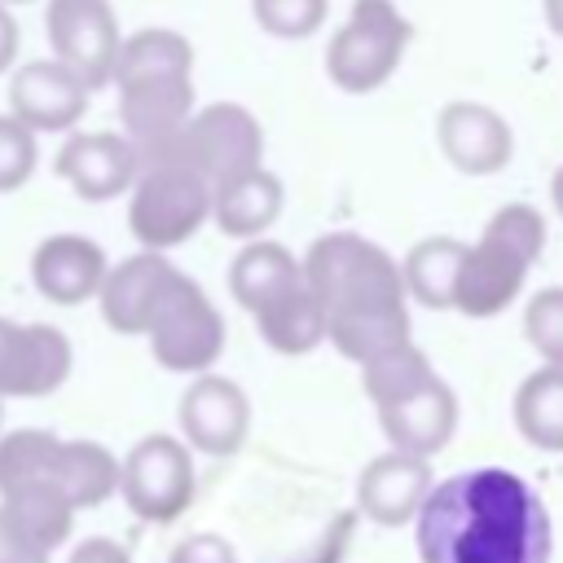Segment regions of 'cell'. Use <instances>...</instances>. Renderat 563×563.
I'll list each match as a JSON object with an SVG mask.
<instances>
[{
  "label": "cell",
  "instance_id": "1",
  "mask_svg": "<svg viewBox=\"0 0 563 563\" xmlns=\"http://www.w3.org/2000/svg\"><path fill=\"white\" fill-rule=\"evenodd\" d=\"M413 528L422 563H550L554 541L541 493L506 466H479L435 484Z\"/></svg>",
  "mask_w": 563,
  "mask_h": 563
},
{
  "label": "cell",
  "instance_id": "2",
  "mask_svg": "<svg viewBox=\"0 0 563 563\" xmlns=\"http://www.w3.org/2000/svg\"><path fill=\"white\" fill-rule=\"evenodd\" d=\"M303 286L325 312V339L347 361H369L409 339L400 264L356 233H325L303 255Z\"/></svg>",
  "mask_w": 563,
  "mask_h": 563
},
{
  "label": "cell",
  "instance_id": "3",
  "mask_svg": "<svg viewBox=\"0 0 563 563\" xmlns=\"http://www.w3.org/2000/svg\"><path fill=\"white\" fill-rule=\"evenodd\" d=\"M110 84L136 158L158 150L194 114V44L172 26H141L119 44Z\"/></svg>",
  "mask_w": 563,
  "mask_h": 563
},
{
  "label": "cell",
  "instance_id": "4",
  "mask_svg": "<svg viewBox=\"0 0 563 563\" xmlns=\"http://www.w3.org/2000/svg\"><path fill=\"white\" fill-rule=\"evenodd\" d=\"M541 251H545L541 211L528 202H506L484 224L479 242L462 251V268L453 282V308L466 317L506 312L519 299L528 268L541 260Z\"/></svg>",
  "mask_w": 563,
  "mask_h": 563
},
{
  "label": "cell",
  "instance_id": "5",
  "mask_svg": "<svg viewBox=\"0 0 563 563\" xmlns=\"http://www.w3.org/2000/svg\"><path fill=\"white\" fill-rule=\"evenodd\" d=\"M62 435L18 427L0 435V510L40 545L57 550L75 528V506L62 484Z\"/></svg>",
  "mask_w": 563,
  "mask_h": 563
},
{
  "label": "cell",
  "instance_id": "6",
  "mask_svg": "<svg viewBox=\"0 0 563 563\" xmlns=\"http://www.w3.org/2000/svg\"><path fill=\"white\" fill-rule=\"evenodd\" d=\"M158 158L185 163L207 185H220V180H229L238 172L260 167V158H264V132H260V123H255V114L246 106L216 101V106L194 110L158 150L141 154V163H158Z\"/></svg>",
  "mask_w": 563,
  "mask_h": 563
},
{
  "label": "cell",
  "instance_id": "7",
  "mask_svg": "<svg viewBox=\"0 0 563 563\" xmlns=\"http://www.w3.org/2000/svg\"><path fill=\"white\" fill-rule=\"evenodd\" d=\"M211 216V185L172 158L141 163L128 202V229L145 251H172L189 242Z\"/></svg>",
  "mask_w": 563,
  "mask_h": 563
},
{
  "label": "cell",
  "instance_id": "8",
  "mask_svg": "<svg viewBox=\"0 0 563 563\" xmlns=\"http://www.w3.org/2000/svg\"><path fill=\"white\" fill-rule=\"evenodd\" d=\"M409 40L413 26L391 0H356L325 48V70L343 92H374L396 75Z\"/></svg>",
  "mask_w": 563,
  "mask_h": 563
},
{
  "label": "cell",
  "instance_id": "9",
  "mask_svg": "<svg viewBox=\"0 0 563 563\" xmlns=\"http://www.w3.org/2000/svg\"><path fill=\"white\" fill-rule=\"evenodd\" d=\"M145 339L163 369L202 374L224 352V317L194 277L176 273V282L167 286V295L158 299V308L145 325Z\"/></svg>",
  "mask_w": 563,
  "mask_h": 563
},
{
  "label": "cell",
  "instance_id": "10",
  "mask_svg": "<svg viewBox=\"0 0 563 563\" xmlns=\"http://www.w3.org/2000/svg\"><path fill=\"white\" fill-rule=\"evenodd\" d=\"M119 493L145 523H172L194 501V457L176 435H145L119 462Z\"/></svg>",
  "mask_w": 563,
  "mask_h": 563
},
{
  "label": "cell",
  "instance_id": "11",
  "mask_svg": "<svg viewBox=\"0 0 563 563\" xmlns=\"http://www.w3.org/2000/svg\"><path fill=\"white\" fill-rule=\"evenodd\" d=\"M44 35H48L53 57L70 66L88 84V92L110 84V70L123 44L110 0H48Z\"/></svg>",
  "mask_w": 563,
  "mask_h": 563
},
{
  "label": "cell",
  "instance_id": "12",
  "mask_svg": "<svg viewBox=\"0 0 563 563\" xmlns=\"http://www.w3.org/2000/svg\"><path fill=\"white\" fill-rule=\"evenodd\" d=\"M75 352L70 339L57 325L31 321L18 325L9 317H0V396H53L66 378H70Z\"/></svg>",
  "mask_w": 563,
  "mask_h": 563
},
{
  "label": "cell",
  "instance_id": "13",
  "mask_svg": "<svg viewBox=\"0 0 563 563\" xmlns=\"http://www.w3.org/2000/svg\"><path fill=\"white\" fill-rule=\"evenodd\" d=\"M251 431V400L224 374H194L180 396V435L207 457H229Z\"/></svg>",
  "mask_w": 563,
  "mask_h": 563
},
{
  "label": "cell",
  "instance_id": "14",
  "mask_svg": "<svg viewBox=\"0 0 563 563\" xmlns=\"http://www.w3.org/2000/svg\"><path fill=\"white\" fill-rule=\"evenodd\" d=\"M88 84L57 57L22 62L9 79V114L31 132H70L88 110Z\"/></svg>",
  "mask_w": 563,
  "mask_h": 563
},
{
  "label": "cell",
  "instance_id": "15",
  "mask_svg": "<svg viewBox=\"0 0 563 563\" xmlns=\"http://www.w3.org/2000/svg\"><path fill=\"white\" fill-rule=\"evenodd\" d=\"M53 172L84 198V202H110L132 189L141 158L136 145L123 132H75L53 158Z\"/></svg>",
  "mask_w": 563,
  "mask_h": 563
},
{
  "label": "cell",
  "instance_id": "16",
  "mask_svg": "<svg viewBox=\"0 0 563 563\" xmlns=\"http://www.w3.org/2000/svg\"><path fill=\"white\" fill-rule=\"evenodd\" d=\"M378 427L391 440V449H400V453H418V457L440 453L457 427L453 387L431 369L413 391L378 405Z\"/></svg>",
  "mask_w": 563,
  "mask_h": 563
},
{
  "label": "cell",
  "instance_id": "17",
  "mask_svg": "<svg viewBox=\"0 0 563 563\" xmlns=\"http://www.w3.org/2000/svg\"><path fill=\"white\" fill-rule=\"evenodd\" d=\"M176 264H167L163 251H136L128 255L123 264L106 268L101 286H97V303H101V317L110 330L119 334H145L158 299L167 295V286L176 282Z\"/></svg>",
  "mask_w": 563,
  "mask_h": 563
},
{
  "label": "cell",
  "instance_id": "18",
  "mask_svg": "<svg viewBox=\"0 0 563 563\" xmlns=\"http://www.w3.org/2000/svg\"><path fill=\"white\" fill-rule=\"evenodd\" d=\"M435 136H440L444 158L466 176H493L515 154L510 123L493 106H479V101H449L435 119Z\"/></svg>",
  "mask_w": 563,
  "mask_h": 563
},
{
  "label": "cell",
  "instance_id": "19",
  "mask_svg": "<svg viewBox=\"0 0 563 563\" xmlns=\"http://www.w3.org/2000/svg\"><path fill=\"white\" fill-rule=\"evenodd\" d=\"M431 493V466L418 453H378L361 479H356V510L383 528H400L413 523L422 497Z\"/></svg>",
  "mask_w": 563,
  "mask_h": 563
},
{
  "label": "cell",
  "instance_id": "20",
  "mask_svg": "<svg viewBox=\"0 0 563 563\" xmlns=\"http://www.w3.org/2000/svg\"><path fill=\"white\" fill-rule=\"evenodd\" d=\"M106 251L92 238L79 233H53L31 255V282L44 299L75 308L84 299H97V286L106 277Z\"/></svg>",
  "mask_w": 563,
  "mask_h": 563
},
{
  "label": "cell",
  "instance_id": "21",
  "mask_svg": "<svg viewBox=\"0 0 563 563\" xmlns=\"http://www.w3.org/2000/svg\"><path fill=\"white\" fill-rule=\"evenodd\" d=\"M211 216L224 238H260L282 216V180L260 163L251 172H238L220 185H211Z\"/></svg>",
  "mask_w": 563,
  "mask_h": 563
},
{
  "label": "cell",
  "instance_id": "22",
  "mask_svg": "<svg viewBox=\"0 0 563 563\" xmlns=\"http://www.w3.org/2000/svg\"><path fill=\"white\" fill-rule=\"evenodd\" d=\"M303 282V268L299 260L282 246V242H268V238H251L233 264H229V290L233 299L246 308V312H260L264 303H273L277 295L295 290Z\"/></svg>",
  "mask_w": 563,
  "mask_h": 563
},
{
  "label": "cell",
  "instance_id": "23",
  "mask_svg": "<svg viewBox=\"0 0 563 563\" xmlns=\"http://www.w3.org/2000/svg\"><path fill=\"white\" fill-rule=\"evenodd\" d=\"M255 325H260L264 343L282 356H303L325 339V312H321L317 295L303 282L295 290L277 295L273 303H264L255 312Z\"/></svg>",
  "mask_w": 563,
  "mask_h": 563
},
{
  "label": "cell",
  "instance_id": "24",
  "mask_svg": "<svg viewBox=\"0 0 563 563\" xmlns=\"http://www.w3.org/2000/svg\"><path fill=\"white\" fill-rule=\"evenodd\" d=\"M515 427L528 444L563 453V365L532 369L515 391Z\"/></svg>",
  "mask_w": 563,
  "mask_h": 563
},
{
  "label": "cell",
  "instance_id": "25",
  "mask_svg": "<svg viewBox=\"0 0 563 563\" xmlns=\"http://www.w3.org/2000/svg\"><path fill=\"white\" fill-rule=\"evenodd\" d=\"M462 251L466 246L457 238H422L400 264L405 295H413L427 308H453V282L462 268Z\"/></svg>",
  "mask_w": 563,
  "mask_h": 563
},
{
  "label": "cell",
  "instance_id": "26",
  "mask_svg": "<svg viewBox=\"0 0 563 563\" xmlns=\"http://www.w3.org/2000/svg\"><path fill=\"white\" fill-rule=\"evenodd\" d=\"M62 484L75 510L101 506L110 493H119V457L97 440H62Z\"/></svg>",
  "mask_w": 563,
  "mask_h": 563
},
{
  "label": "cell",
  "instance_id": "27",
  "mask_svg": "<svg viewBox=\"0 0 563 563\" xmlns=\"http://www.w3.org/2000/svg\"><path fill=\"white\" fill-rule=\"evenodd\" d=\"M427 374H431V361L409 339L387 347V352H378V356H369V361H361V383H365V396L374 405H387V400L413 391Z\"/></svg>",
  "mask_w": 563,
  "mask_h": 563
},
{
  "label": "cell",
  "instance_id": "28",
  "mask_svg": "<svg viewBox=\"0 0 563 563\" xmlns=\"http://www.w3.org/2000/svg\"><path fill=\"white\" fill-rule=\"evenodd\" d=\"M330 0H251L255 22L277 40H308L325 22Z\"/></svg>",
  "mask_w": 563,
  "mask_h": 563
},
{
  "label": "cell",
  "instance_id": "29",
  "mask_svg": "<svg viewBox=\"0 0 563 563\" xmlns=\"http://www.w3.org/2000/svg\"><path fill=\"white\" fill-rule=\"evenodd\" d=\"M523 334L545 356V365H563V286H545L528 299Z\"/></svg>",
  "mask_w": 563,
  "mask_h": 563
},
{
  "label": "cell",
  "instance_id": "30",
  "mask_svg": "<svg viewBox=\"0 0 563 563\" xmlns=\"http://www.w3.org/2000/svg\"><path fill=\"white\" fill-rule=\"evenodd\" d=\"M40 163V145L35 132L26 123H18L13 114H0V194H13L31 180Z\"/></svg>",
  "mask_w": 563,
  "mask_h": 563
},
{
  "label": "cell",
  "instance_id": "31",
  "mask_svg": "<svg viewBox=\"0 0 563 563\" xmlns=\"http://www.w3.org/2000/svg\"><path fill=\"white\" fill-rule=\"evenodd\" d=\"M53 550L40 545L22 523H13L4 510H0V563H48Z\"/></svg>",
  "mask_w": 563,
  "mask_h": 563
},
{
  "label": "cell",
  "instance_id": "32",
  "mask_svg": "<svg viewBox=\"0 0 563 563\" xmlns=\"http://www.w3.org/2000/svg\"><path fill=\"white\" fill-rule=\"evenodd\" d=\"M167 563H238V554H233V545H229L224 537H216V532H194V537H185V541L172 550Z\"/></svg>",
  "mask_w": 563,
  "mask_h": 563
},
{
  "label": "cell",
  "instance_id": "33",
  "mask_svg": "<svg viewBox=\"0 0 563 563\" xmlns=\"http://www.w3.org/2000/svg\"><path fill=\"white\" fill-rule=\"evenodd\" d=\"M66 563H132V559H128V550H123L119 541H110V537H88V541H79V545L70 550Z\"/></svg>",
  "mask_w": 563,
  "mask_h": 563
},
{
  "label": "cell",
  "instance_id": "34",
  "mask_svg": "<svg viewBox=\"0 0 563 563\" xmlns=\"http://www.w3.org/2000/svg\"><path fill=\"white\" fill-rule=\"evenodd\" d=\"M18 44H22V26H18L13 9H9V4H0V75L18 62Z\"/></svg>",
  "mask_w": 563,
  "mask_h": 563
},
{
  "label": "cell",
  "instance_id": "35",
  "mask_svg": "<svg viewBox=\"0 0 563 563\" xmlns=\"http://www.w3.org/2000/svg\"><path fill=\"white\" fill-rule=\"evenodd\" d=\"M545 22L554 35H563V0H545Z\"/></svg>",
  "mask_w": 563,
  "mask_h": 563
},
{
  "label": "cell",
  "instance_id": "36",
  "mask_svg": "<svg viewBox=\"0 0 563 563\" xmlns=\"http://www.w3.org/2000/svg\"><path fill=\"white\" fill-rule=\"evenodd\" d=\"M550 198H554V207H559V216H563V167H559L554 180H550Z\"/></svg>",
  "mask_w": 563,
  "mask_h": 563
},
{
  "label": "cell",
  "instance_id": "37",
  "mask_svg": "<svg viewBox=\"0 0 563 563\" xmlns=\"http://www.w3.org/2000/svg\"><path fill=\"white\" fill-rule=\"evenodd\" d=\"M0 4H31V0H0Z\"/></svg>",
  "mask_w": 563,
  "mask_h": 563
},
{
  "label": "cell",
  "instance_id": "38",
  "mask_svg": "<svg viewBox=\"0 0 563 563\" xmlns=\"http://www.w3.org/2000/svg\"><path fill=\"white\" fill-rule=\"evenodd\" d=\"M0 422H4V396H0Z\"/></svg>",
  "mask_w": 563,
  "mask_h": 563
}]
</instances>
